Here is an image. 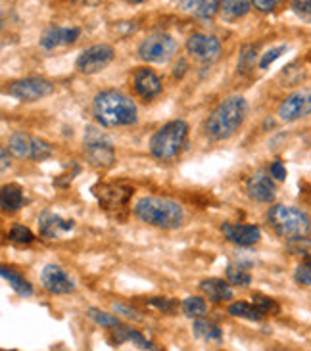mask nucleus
<instances>
[{
    "label": "nucleus",
    "instance_id": "nucleus-6",
    "mask_svg": "<svg viewBox=\"0 0 311 351\" xmlns=\"http://www.w3.org/2000/svg\"><path fill=\"white\" fill-rule=\"evenodd\" d=\"M83 152H85L87 162L98 169H108L115 163V150H113L112 141L95 127H89L85 131Z\"/></svg>",
    "mask_w": 311,
    "mask_h": 351
},
{
    "label": "nucleus",
    "instance_id": "nucleus-19",
    "mask_svg": "<svg viewBox=\"0 0 311 351\" xmlns=\"http://www.w3.org/2000/svg\"><path fill=\"white\" fill-rule=\"evenodd\" d=\"M200 290L211 304H225L229 300H233V295H235L231 282L223 280V278H206L200 282Z\"/></svg>",
    "mask_w": 311,
    "mask_h": 351
},
{
    "label": "nucleus",
    "instance_id": "nucleus-36",
    "mask_svg": "<svg viewBox=\"0 0 311 351\" xmlns=\"http://www.w3.org/2000/svg\"><path fill=\"white\" fill-rule=\"evenodd\" d=\"M254 304L264 311L265 315H277L279 311H281V307H279V304L275 302V300H271V298H267V295H262V294H255L254 298Z\"/></svg>",
    "mask_w": 311,
    "mask_h": 351
},
{
    "label": "nucleus",
    "instance_id": "nucleus-40",
    "mask_svg": "<svg viewBox=\"0 0 311 351\" xmlns=\"http://www.w3.org/2000/svg\"><path fill=\"white\" fill-rule=\"evenodd\" d=\"M112 309L115 311L117 315H123L125 319H129V321H141V315L137 313L135 309H131L129 305H125V304H112Z\"/></svg>",
    "mask_w": 311,
    "mask_h": 351
},
{
    "label": "nucleus",
    "instance_id": "nucleus-7",
    "mask_svg": "<svg viewBox=\"0 0 311 351\" xmlns=\"http://www.w3.org/2000/svg\"><path fill=\"white\" fill-rule=\"evenodd\" d=\"M179 50L177 40L168 35V33H158V35H150L142 40L139 45V58L146 64H168L171 62Z\"/></svg>",
    "mask_w": 311,
    "mask_h": 351
},
{
    "label": "nucleus",
    "instance_id": "nucleus-37",
    "mask_svg": "<svg viewBox=\"0 0 311 351\" xmlns=\"http://www.w3.org/2000/svg\"><path fill=\"white\" fill-rule=\"evenodd\" d=\"M290 8L302 21L311 23V0H292Z\"/></svg>",
    "mask_w": 311,
    "mask_h": 351
},
{
    "label": "nucleus",
    "instance_id": "nucleus-1",
    "mask_svg": "<svg viewBox=\"0 0 311 351\" xmlns=\"http://www.w3.org/2000/svg\"><path fill=\"white\" fill-rule=\"evenodd\" d=\"M248 117V102L244 96L231 95L211 110L204 123V134L214 143L231 138L244 125Z\"/></svg>",
    "mask_w": 311,
    "mask_h": 351
},
{
    "label": "nucleus",
    "instance_id": "nucleus-42",
    "mask_svg": "<svg viewBox=\"0 0 311 351\" xmlns=\"http://www.w3.org/2000/svg\"><path fill=\"white\" fill-rule=\"evenodd\" d=\"M269 173H271V177L275 180H284L286 179V167H284V163L281 160H277V162L271 163V167H269Z\"/></svg>",
    "mask_w": 311,
    "mask_h": 351
},
{
    "label": "nucleus",
    "instance_id": "nucleus-27",
    "mask_svg": "<svg viewBox=\"0 0 311 351\" xmlns=\"http://www.w3.org/2000/svg\"><path fill=\"white\" fill-rule=\"evenodd\" d=\"M229 315H233V317H238V319H246V321H264L265 313L257 307V305L252 302V304H248V302H236V304L229 305Z\"/></svg>",
    "mask_w": 311,
    "mask_h": 351
},
{
    "label": "nucleus",
    "instance_id": "nucleus-28",
    "mask_svg": "<svg viewBox=\"0 0 311 351\" xmlns=\"http://www.w3.org/2000/svg\"><path fill=\"white\" fill-rule=\"evenodd\" d=\"M181 311L183 315L187 317V319H200V317H204L207 311V304L204 298H200V295H189V298H185L183 302H181Z\"/></svg>",
    "mask_w": 311,
    "mask_h": 351
},
{
    "label": "nucleus",
    "instance_id": "nucleus-26",
    "mask_svg": "<svg viewBox=\"0 0 311 351\" xmlns=\"http://www.w3.org/2000/svg\"><path fill=\"white\" fill-rule=\"evenodd\" d=\"M192 334L198 338V340H204L207 343H214V342H221V338H223V332H221V328L217 326V324L209 323L206 319H194V324H192Z\"/></svg>",
    "mask_w": 311,
    "mask_h": 351
},
{
    "label": "nucleus",
    "instance_id": "nucleus-23",
    "mask_svg": "<svg viewBox=\"0 0 311 351\" xmlns=\"http://www.w3.org/2000/svg\"><path fill=\"white\" fill-rule=\"evenodd\" d=\"M252 8V0H221L219 6V14L225 21H238Z\"/></svg>",
    "mask_w": 311,
    "mask_h": 351
},
{
    "label": "nucleus",
    "instance_id": "nucleus-25",
    "mask_svg": "<svg viewBox=\"0 0 311 351\" xmlns=\"http://www.w3.org/2000/svg\"><path fill=\"white\" fill-rule=\"evenodd\" d=\"M0 275H2V278L8 282L10 288L18 295H21V298H31L33 295V286H31V282H29L25 276H21L19 273L12 271L6 265L0 267Z\"/></svg>",
    "mask_w": 311,
    "mask_h": 351
},
{
    "label": "nucleus",
    "instance_id": "nucleus-29",
    "mask_svg": "<svg viewBox=\"0 0 311 351\" xmlns=\"http://www.w3.org/2000/svg\"><path fill=\"white\" fill-rule=\"evenodd\" d=\"M87 317L96 324V326H102V328H108V330H113V328H117L119 326V319H117V315L112 313H106L102 309H96V307H91V309H87Z\"/></svg>",
    "mask_w": 311,
    "mask_h": 351
},
{
    "label": "nucleus",
    "instance_id": "nucleus-17",
    "mask_svg": "<svg viewBox=\"0 0 311 351\" xmlns=\"http://www.w3.org/2000/svg\"><path fill=\"white\" fill-rule=\"evenodd\" d=\"M133 88L135 93L144 98V100H152L161 93V81L160 77L156 75L148 67H139L133 73Z\"/></svg>",
    "mask_w": 311,
    "mask_h": 351
},
{
    "label": "nucleus",
    "instance_id": "nucleus-31",
    "mask_svg": "<svg viewBox=\"0 0 311 351\" xmlns=\"http://www.w3.org/2000/svg\"><path fill=\"white\" fill-rule=\"evenodd\" d=\"M286 250H288L292 256L311 259V238L302 237V238H294V240H288Z\"/></svg>",
    "mask_w": 311,
    "mask_h": 351
},
{
    "label": "nucleus",
    "instance_id": "nucleus-13",
    "mask_svg": "<svg viewBox=\"0 0 311 351\" xmlns=\"http://www.w3.org/2000/svg\"><path fill=\"white\" fill-rule=\"evenodd\" d=\"M41 285L47 290L48 294L52 295H66L71 294L76 290V280L69 276L66 269L60 265L50 263L43 269L41 273Z\"/></svg>",
    "mask_w": 311,
    "mask_h": 351
},
{
    "label": "nucleus",
    "instance_id": "nucleus-15",
    "mask_svg": "<svg viewBox=\"0 0 311 351\" xmlns=\"http://www.w3.org/2000/svg\"><path fill=\"white\" fill-rule=\"evenodd\" d=\"M76 221L73 219H64L52 213V211H43L38 215V234L47 240H56V238L64 237L66 232L73 230Z\"/></svg>",
    "mask_w": 311,
    "mask_h": 351
},
{
    "label": "nucleus",
    "instance_id": "nucleus-30",
    "mask_svg": "<svg viewBox=\"0 0 311 351\" xmlns=\"http://www.w3.org/2000/svg\"><path fill=\"white\" fill-rule=\"evenodd\" d=\"M225 276L233 286L246 288V286L252 285V275L248 273V269L244 265H229L225 271Z\"/></svg>",
    "mask_w": 311,
    "mask_h": 351
},
{
    "label": "nucleus",
    "instance_id": "nucleus-35",
    "mask_svg": "<svg viewBox=\"0 0 311 351\" xmlns=\"http://www.w3.org/2000/svg\"><path fill=\"white\" fill-rule=\"evenodd\" d=\"M288 50V47L286 45H281V47H275L271 48V50H267L265 54H262V58H260V69H267V67L273 64L275 60H279V58L283 56L284 52Z\"/></svg>",
    "mask_w": 311,
    "mask_h": 351
},
{
    "label": "nucleus",
    "instance_id": "nucleus-45",
    "mask_svg": "<svg viewBox=\"0 0 311 351\" xmlns=\"http://www.w3.org/2000/svg\"><path fill=\"white\" fill-rule=\"evenodd\" d=\"M127 2H131V4H141V2H146V0H127Z\"/></svg>",
    "mask_w": 311,
    "mask_h": 351
},
{
    "label": "nucleus",
    "instance_id": "nucleus-44",
    "mask_svg": "<svg viewBox=\"0 0 311 351\" xmlns=\"http://www.w3.org/2000/svg\"><path fill=\"white\" fill-rule=\"evenodd\" d=\"M8 152L10 150L4 146V148H2V167H0L2 173H6V169H8Z\"/></svg>",
    "mask_w": 311,
    "mask_h": 351
},
{
    "label": "nucleus",
    "instance_id": "nucleus-16",
    "mask_svg": "<svg viewBox=\"0 0 311 351\" xmlns=\"http://www.w3.org/2000/svg\"><path fill=\"white\" fill-rule=\"evenodd\" d=\"M81 35L79 27H60V25H50V27L41 35L38 45L45 50H54V48L73 45Z\"/></svg>",
    "mask_w": 311,
    "mask_h": 351
},
{
    "label": "nucleus",
    "instance_id": "nucleus-32",
    "mask_svg": "<svg viewBox=\"0 0 311 351\" xmlns=\"http://www.w3.org/2000/svg\"><path fill=\"white\" fill-rule=\"evenodd\" d=\"M52 154H54L52 144L47 143V141H43V138L33 136V156H31L33 162H45L48 158H52Z\"/></svg>",
    "mask_w": 311,
    "mask_h": 351
},
{
    "label": "nucleus",
    "instance_id": "nucleus-22",
    "mask_svg": "<svg viewBox=\"0 0 311 351\" xmlns=\"http://www.w3.org/2000/svg\"><path fill=\"white\" fill-rule=\"evenodd\" d=\"M6 148L18 160H31V156H33V136H29L27 133H14L8 138Z\"/></svg>",
    "mask_w": 311,
    "mask_h": 351
},
{
    "label": "nucleus",
    "instance_id": "nucleus-2",
    "mask_svg": "<svg viewBox=\"0 0 311 351\" xmlns=\"http://www.w3.org/2000/svg\"><path fill=\"white\" fill-rule=\"evenodd\" d=\"M93 114L102 127H129L137 123V106L119 90H100L93 100Z\"/></svg>",
    "mask_w": 311,
    "mask_h": 351
},
{
    "label": "nucleus",
    "instance_id": "nucleus-5",
    "mask_svg": "<svg viewBox=\"0 0 311 351\" xmlns=\"http://www.w3.org/2000/svg\"><path fill=\"white\" fill-rule=\"evenodd\" d=\"M187 138H189V123L185 119H173L152 134L148 148L156 160L168 162L183 150Z\"/></svg>",
    "mask_w": 311,
    "mask_h": 351
},
{
    "label": "nucleus",
    "instance_id": "nucleus-18",
    "mask_svg": "<svg viewBox=\"0 0 311 351\" xmlns=\"http://www.w3.org/2000/svg\"><path fill=\"white\" fill-rule=\"evenodd\" d=\"M221 232L225 234L229 242H233L236 246L248 247L257 244L262 240V230L255 225H233V223H225L221 227Z\"/></svg>",
    "mask_w": 311,
    "mask_h": 351
},
{
    "label": "nucleus",
    "instance_id": "nucleus-39",
    "mask_svg": "<svg viewBox=\"0 0 311 351\" xmlns=\"http://www.w3.org/2000/svg\"><path fill=\"white\" fill-rule=\"evenodd\" d=\"M148 305L160 309L163 313H173L175 307H177V304L173 300H170V298H152V300H148Z\"/></svg>",
    "mask_w": 311,
    "mask_h": 351
},
{
    "label": "nucleus",
    "instance_id": "nucleus-4",
    "mask_svg": "<svg viewBox=\"0 0 311 351\" xmlns=\"http://www.w3.org/2000/svg\"><path fill=\"white\" fill-rule=\"evenodd\" d=\"M267 217H269V223L275 228V232L284 240H294V238L311 234V217L300 208L275 204L269 208Z\"/></svg>",
    "mask_w": 311,
    "mask_h": 351
},
{
    "label": "nucleus",
    "instance_id": "nucleus-43",
    "mask_svg": "<svg viewBox=\"0 0 311 351\" xmlns=\"http://www.w3.org/2000/svg\"><path fill=\"white\" fill-rule=\"evenodd\" d=\"M187 71H189V64H187V60L181 58L179 62L175 64V67H173V77H175V79H183Z\"/></svg>",
    "mask_w": 311,
    "mask_h": 351
},
{
    "label": "nucleus",
    "instance_id": "nucleus-3",
    "mask_svg": "<svg viewBox=\"0 0 311 351\" xmlns=\"http://www.w3.org/2000/svg\"><path fill=\"white\" fill-rule=\"evenodd\" d=\"M133 213L141 219L142 223L150 227L163 228V230H175L185 223V209L179 202L171 198H160V196H144L141 198Z\"/></svg>",
    "mask_w": 311,
    "mask_h": 351
},
{
    "label": "nucleus",
    "instance_id": "nucleus-8",
    "mask_svg": "<svg viewBox=\"0 0 311 351\" xmlns=\"http://www.w3.org/2000/svg\"><path fill=\"white\" fill-rule=\"evenodd\" d=\"M6 93L21 102H37V100H43L52 95L54 85L43 77H27V79H18V81L10 83Z\"/></svg>",
    "mask_w": 311,
    "mask_h": 351
},
{
    "label": "nucleus",
    "instance_id": "nucleus-12",
    "mask_svg": "<svg viewBox=\"0 0 311 351\" xmlns=\"http://www.w3.org/2000/svg\"><path fill=\"white\" fill-rule=\"evenodd\" d=\"M185 48L189 52L190 56L198 58L200 62H206V64H211L216 62L221 56V43L219 38L214 37V35H206V33H194L187 38L185 43Z\"/></svg>",
    "mask_w": 311,
    "mask_h": 351
},
{
    "label": "nucleus",
    "instance_id": "nucleus-11",
    "mask_svg": "<svg viewBox=\"0 0 311 351\" xmlns=\"http://www.w3.org/2000/svg\"><path fill=\"white\" fill-rule=\"evenodd\" d=\"M311 114V88L306 86V88H300L292 95H288L284 98L279 110H277V115L283 123H294L298 119H302L306 115Z\"/></svg>",
    "mask_w": 311,
    "mask_h": 351
},
{
    "label": "nucleus",
    "instance_id": "nucleus-9",
    "mask_svg": "<svg viewBox=\"0 0 311 351\" xmlns=\"http://www.w3.org/2000/svg\"><path fill=\"white\" fill-rule=\"evenodd\" d=\"M113 60V48L110 45H93L85 48L76 60V69L83 75H95Z\"/></svg>",
    "mask_w": 311,
    "mask_h": 351
},
{
    "label": "nucleus",
    "instance_id": "nucleus-14",
    "mask_svg": "<svg viewBox=\"0 0 311 351\" xmlns=\"http://www.w3.org/2000/svg\"><path fill=\"white\" fill-rule=\"evenodd\" d=\"M246 192L248 196L257 202V204H271L275 202V196H277V189H275L273 177L271 173L264 171H255L248 182H246Z\"/></svg>",
    "mask_w": 311,
    "mask_h": 351
},
{
    "label": "nucleus",
    "instance_id": "nucleus-21",
    "mask_svg": "<svg viewBox=\"0 0 311 351\" xmlns=\"http://www.w3.org/2000/svg\"><path fill=\"white\" fill-rule=\"evenodd\" d=\"M221 0H179V8L200 19H211L219 12Z\"/></svg>",
    "mask_w": 311,
    "mask_h": 351
},
{
    "label": "nucleus",
    "instance_id": "nucleus-33",
    "mask_svg": "<svg viewBox=\"0 0 311 351\" xmlns=\"http://www.w3.org/2000/svg\"><path fill=\"white\" fill-rule=\"evenodd\" d=\"M255 56H257V48L255 47H244L240 50V58H238V71L246 73L255 66Z\"/></svg>",
    "mask_w": 311,
    "mask_h": 351
},
{
    "label": "nucleus",
    "instance_id": "nucleus-10",
    "mask_svg": "<svg viewBox=\"0 0 311 351\" xmlns=\"http://www.w3.org/2000/svg\"><path fill=\"white\" fill-rule=\"evenodd\" d=\"M133 192H135L133 186L125 184V182H110V184L100 182L93 189V194L96 196V199L108 211H119V209L125 208L129 204V199H131Z\"/></svg>",
    "mask_w": 311,
    "mask_h": 351
},
{
    "label": "nucleus",
    "instance_id": "nucleus-41",
    "mask_svg": "<svg viewBox=\"0 0 311 351\" xmlns=\"http://www.w3.org/2000/svg\"><path fill=\"white\" fill-rule=\"evenodd\" d=\"M279 4H281V0H252V6L262 14L273 12V10L279 8Z\"/></svg>",
    "mask_w": 311,
    "mask_h": 351
},
{
    "label": "nucleus",
    "instance_id": "nucleus-34",
    "mask_svg": "<svg viewBox=\"0 0 311 351\" xmlns=\"http://www.w3.org/2000/svg\"><path fill=\"white\" fill-rule=\"evenodd\" d=\"M8 238L12 242H16V244H31L35 240V234L27 227H23V225H14V227L10 228Z\"/></svg>",
    "mask_w": 311,
    "mask_h": 351
},
{
    "label": "nucleus",
    "instance_id": "nucleus-38",
    "mask_svg": "<svg viewBox=\"0 0 311 351\" xmlns=\"http://www.w3.org/2000/svg\"><path fill=\"white\" fill-rule=\"evenodd\" d=\"M294 278H296V282H300V285L311 286V259H308L306 263H302V265L296 269Z\"/></svg>",
    "mask_w": 311,
    "mask_h": 351
},
{
    "label": "nucleus",
    "instance_id": "nucleus-24",
    "mask_svg": "<svg viewBox=\"0 0 311 351\" xmlns=\"http://www.w3.org/2000/svg\"><path fill=\"white\" fill-rule=\"evenodd\" d=\"M25 204V196H23V190L19 189L18 184H6L2 186L0 192V206L6 213H14L18 209L23 208Z\"/></svg>",
    "mask_w": 311,
    "mask_h": 351
},
{
    "label": "nucleus",
    "instance_id": "nucleus-20",
    "mask_svg": "<svg viewBox=\"0 0 311 351\" xmlns=\"http://www.w3.org/2000/svg\"><path fill=\"white\" fill-rule=\"evenodd\" d=\"M110 342L113 346H119V343L125 342H131L133 346H137L139 350H158V346H154L150 340H146L144 336H142L139 330H135V328H129V326H117V328H113L112 336H110Z\"/></svg>",
    "mask_w": 311,
    "mask_h": 351
}]
</instances>
